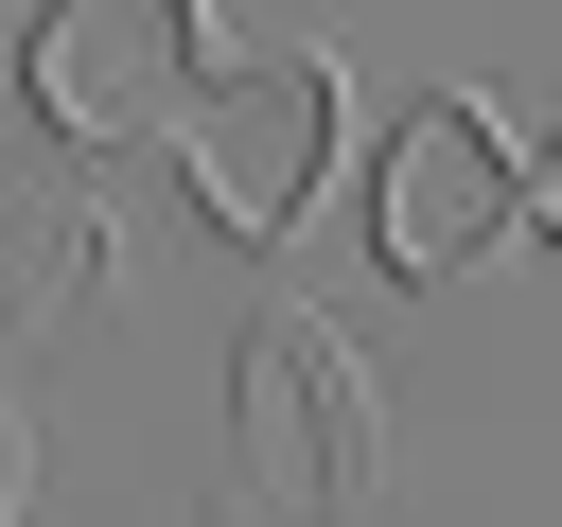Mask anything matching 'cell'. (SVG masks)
Here are the masks:
<instances>
[{
    "instance_id": "1",
    "label": "cell",
    "mask_w": 562,
    "mask_h": 527,
    "mask_svg": "<svg viewBox=\"0 0 562 527\" xmlns=\"http://www.w3.org/2000/svg\"><path fill=\"white\" fill-rule=\"evenodd\" d=\"M386 474V386L334 316L228 334V527H351Z\"/></svg>"
},
{
    "instance_id": "2",
    "label": "cell",
    "mask_w": 562,
    "mask_h": 527,
    "mask_svg": "<svg viewBox=\"0 0 562 527\" xmlns=\"http://www.w3.org/2000/svg\"><path fill=\"white\" fill-rule=\"evenodd\" d=\"M176 193L211 246H281L316 193H334V70L316 53H246L176 105Z\"/></svg>"
},
{
    "instance_id": "3",
    "label": "cell",
    "mask_w": 562,
    "mask_h": 527,
    "mask_svg": "<svg viewBox=\"0 0 562 527\" xmlns=\"http://www.w3.org/2000/svg\"><path fill=\"white\" fill-rule=\"evenodd\" d=\"M509 228H527V123H509L492 88H422V105L386 123V158H369V246H386V281H474Z\"/></svg>"
},
{
    "instance_id": "4",
    "label": "cell",
    "mask_w": 562,
    "mask_h": 527,
    "mask_svg": "<svg viewBox=\"0 0 562 527\" xmlns=\"http://www.w3.org/2000/svg\"><path fill=\"white\" fill-rule=\"evenodd\" d=\"M193 88H211V0H35L18 35V105L53 141H176Z\"/></svg>"
},
{
    "instance_id": "5",
    "label": "cell",
    "mask_w": 562,
    "mask_h": 527,
    "mask_svg": "<svg viewBox=\"0 0 562 527\" xmlns=\"http://www.w3.org/2000/svg\"><path fill=\"white\" fill-rule=\"evenodd\" d=\"M88 299H105V211H70V193L0 211V369H18V351H53Z\"/></svg>"
},
{
    "instance_id": "6",
    "label": "cell",
    "mask_w": 562,
    "mask_h": 527,
    "mask_svg": "<svg viewBox=\"0 0 562 527\" xmlns=\"http://www.w3.org/2000/svg\"><path fill=\"white\" fill-rule=\"evenodd\" d=\"M527 228H544V246H562V123H544V141H527Z\"/></svg>"
},
{
    "instance_id": "7",
    "label": "cell",
    "mask_w": 562,
    "mask_h": 527,
    "mask_svg": "<svg viewBox=\"0 0 562 527\" xmlns=\"http://www.w3.org/2000/svg\"><path fill=\"white\" fill-rule=\"evenodd\" d=\"M35 509V439H18V404H0V527Z\"/></svg>"
}]
</instances>
